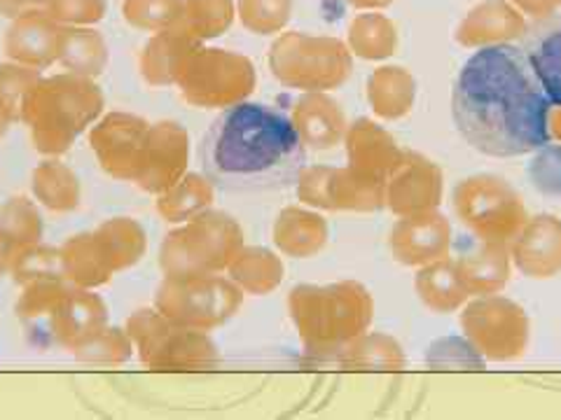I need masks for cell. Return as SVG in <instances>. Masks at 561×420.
<instances>
[{"mask_svg": "<svg viewBox=\"0 0 561 420\" xmlns=\"http://www.w3.org/2000/svg\"><path fill=\"white\" fill-rule=\"evenodd\" d=\"M199 166L210 183L230 195H270L300 178L307 150L284 110L237 103L206 129Z\"/></svg>", "mask_w": 561, "mask_h": 420, "instance_id": "obj_2", "label": "cell"}, {"mask_svg": "<svg viewBox=\"0 0 561 420\" xmlns=\"http://www.w3.org/2000/svg\"><path fill=\"white\" fill-rule=\"evenodd\" d=\"M552 103L519 45H486L472 55L451 92L461 138L482 154L511 160L550 143Z\"/></svg>", "mask_w": 561, "mask_h": 420, "instance_id": "obj_1", "label": "cell"}, {"mask_svg": "<svg viewBox=\"0 0 561 420\" xmlns=\"http://www.w3.org/2000/svg\"><path fill=\"white\" fill-rule=\"evenodd\" d=\"M552 108H561V16L542 20L524 33L522 45Z\"/></svg>", "mask_w": 561, "mask_h": 420, "instance_id": "obj_3", "label": "cell"}]
</instances>
